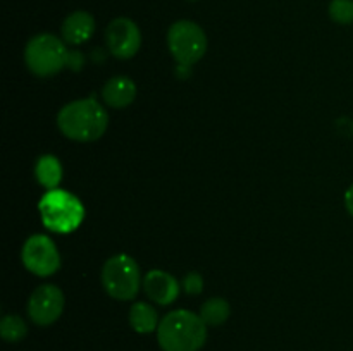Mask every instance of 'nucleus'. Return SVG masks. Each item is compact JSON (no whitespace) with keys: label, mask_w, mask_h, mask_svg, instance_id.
Wrapping results in <instances>:
<instances>
[{"label":"nucleus","mask_w":353,"mask_h":351,"mask_svg":"<svg viewBox=\"0 0 353 351\" xmlns=\"http://www.w3.org/2000/svg\"><path fill=\"white\" fill-rule=\"evenodd\" d=\"M157 341L162 351H200L207 341V323L190 310H174L159 323Z\"/></svg>","instance_id":"f03ea898"},{"label":"nucleus","mask_w":353,"mask_h":351,"mask_svg":"<svg viewBox=\"0 0 353 351\" xmlns=\"http://www.w3.org/2000/svg\"><path fill=\"white\" fill-rule=\"evenodd\" d=\"M102 284L107 295L114 299H133L141 284L140 267L130 255H114L102 268Z\"/></svg>","instance_id":"39448f33"},{"label":"nucleus","mask_w":353,"mask_h":351,"mask_svg":"<svg viewBox=\"0 0 353 351\" xmlns=\"http://www.w3.org/2000/svg\"><path fill=\"white\" fill-rule=\"evenodd\" d=\"M159 315L152 305L145 301H137L130 310V326L138 334H150L157 330Z\"/></svg>","instance_id":"ddd939ff"},{"label":"nucleus","mask_w":353,"mask_h":351,"mask_svg":"<svg viewBox=\"0 0 353 351\" xmlns=\"http://www.w3.org/2000/svg\"><path fill=\"white\" fill-rule=\"evenodd\" d=\"M345 206H347L348 213L353 215V184L347 189V193H345Z\"/></svg>","instance_id":"6ab92c4d"},{"label":"nucleus","mask_w":353,"mask_h":351,"mask_svg":"<svg viewBox=\"0 0 353 351\" xmlns=\"http://www.w3.org/2000/svg\"><path fill=\"white\" fill-rule=\"evenodd\" d=\"M38 209L45 227L61 234L78 229L85 219V209L81 202L74 195L62 189H50L45 193Z\"/></svg>","instance_id":"7ed1b4c3"},{"label":"nucleus","mask_w":353,"mask_h":351,"mask_svg":"<svg viewBox=\"0 0 353 351\" xmlns=\"http://www.w3.org/2000/svg\"><path fill=\"white\" fill-rule=\"evenodd\" d=\"M231 313L230 303L224 298H210L200 308V317L207 326H221L228 320Z\"/></svg>","instance_id":"2eb2a0df"},{"label":"nucleus","mask_w":353,"mask_h":351,"mask_svg":"<svg viewBox=\"0 0 353 351\" xmlns=\"http://www.w3.org/2000/svg\"><path fill=\"white\" fill-rule=\"evenodd\" d=\"M102 96L112 109H126L137 98V85L128 76H116L105 83Z\"/></svg>","instance_id":"f8f14e48"},{"label":"nucleus","mask_w":353,"mask_h":351,"mask_svg":"<svg viewBox=\"0 0 353 351\" xmlns=\"http://www.w3.org/2000/svg\"><path fill=\"white\" fill-rule=\"evenodd\" d=\"M105 43L117 58H131L141 47L140 28L128 17H116L105 30Z\"/></svg>","instance_id":"1a4fd4ad"},{"label":"nucleus","mask_w":353,"mask_h":351,"mask_svg":"<svg viewBox=\"0 0 353 351\" xmlns=\"http://www.w3.org/2000/svg\"><path fill=\"white\" fill-rule=\"evenodd\" d=\"M57 126L69 140L88 143L103 136L109 126V114L97 100H74L59 110Z\"/></svg>","instance_id":"f257e3e1"},{"label":"nucleus","mask_w":353,"mask_h":351,"mask_svg":"<svg viewBox=\"0 0 353 351\" xmlns=\"http://www.w3.org/2000/svg\"><path fill=\"white\" fill-rule=\"evenodd\" d=\"M62 38L69 45H81L95 33V19L86 10H76L69 14L62 23Z\"/></svg>","instance_id":"9b49d317"},{"label":"nucleus","mask_w":353,"mask_h":351,"mask_svg":"<svg viewBox=\"0 0 353 351\" xmlns=\"http://www.w3.org/2000/svg\"><path fill=\"white\" fill-rule=\"evenodd\" d=\"M34 176H37V181L48 191L57 189L62 179V165L59 158L54 155H43L38 158L37 165H34Z\"/></svg>","instance_id":"4468645a"},{"label":"nucleus","mask_w":353,"mask_h":351,"mask_svg":"<svg viewBox=\"0 0 353 351\" xmlns=\"http://www.w3.org/2000/svg\"><path fill=\"white\" fill-rule=\"evenodd\" d=\"M330 17L338 24H352L353 0H331Z\"/></svg>","instance_id":"f3484780"},{"label":"nucleus","mask_w":353,"mask_h":351,"mask_svg":"<svg viewBox=\"0 0 353 351\" xmlns=\"http://www.w3.org/2000/svg\"><path fill=\"white\" fill-rule=\"evenodd\" d=\"M28 334V326L19 315H6L0 320V336L7 343H19Z\"/></svg>","instance_id":"dca6fc26"},{"label":"nucleus","mask_w":353,"mask_h":351,"mask_svg":"<svg viewBox=\"0 0 353 351\" xmlns=\"http://www.w3.org/2000/svg\"><path fill=\"white\" fill-rule=\"evenodd\" d=\"M68 48L64 41L50 33H41L31 38L24 48V62L38 78H48L64 69L68 64Z\"/></svg>","instance_id":"20e7f679"},{"label":"nucleus","mask_w":353,"mask_h":351,"mask_svg":"<svg viewBox=\"0 0 353 351\" xmlns=\"http://www.w3.org/2000/svg\"><path fill=\"white\" fill-rule=\"evenodd\" d=\"M23 265L38 277H48L61 268V255L54 241L43 234H34L24 243L21 251Z\"/></svg>","instance_id":"0eeeda50"},{"label":"nucleus","mask_w":353,"mask_h":351,"mask_svg":"<svg viewBox=\"0 0 353 351\" xmlns=\"http://www.w3.org/2000/svg\"><path fill=\"white\" fill-rule=\"evenodd\" d=\"M64 310V295L54 284H41L28 299V315L37 326H50Z\"/></svg>","instance_id":"6e6552de"},{"label":"nucleus","mask_w":353,"mask_h":351,"mask_svg":"<svg viewBox=\"0 0 353 351\" xmlns=\"http://www.w3.org/2000/svg\"><path fill=\"white\" fill-rule=\"evenodd\" d=\"M143 289L157 305H171L179 295V282L168 272L155 268L143 277Z\"/></svg>","instance_id":"9d476101"},{"label":"nucleus","mask_w":353,"mask_h":351,"mask_svg":"<svg viewBox=\"0 0 353 351\" xmlns=\"http://www.w3.org/2000/svg\"><path fill=\"white\" fill-rule=\"evenodd\" d=\"M183 289H185L188 295H199L203 289V279L199 272H190L183 279Z\"/></svg>","instance_id":"a211bd4d"},{"label":"nucleus","mask_w":353,"mask_h":351,"mask_svg":"<svg viewBox=\"0 0 353 351\" xmlns=\"http://www.w3.org/2000/svg\"><path fill=\"white\" fill-rule=\"evenodd\" d=\"M168 47L181 67H190L205 55L207 36L193 21H176L168 31Z\"/></svg>","instance_id":"423d86ee"}]
</instances>
